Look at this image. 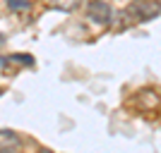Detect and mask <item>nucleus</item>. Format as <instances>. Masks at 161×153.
<instances>
[{"label":"nucleus","mask_w":161,"mask_h":153,"mask_svg":"<svg viewBox=\"0 0 161 153\" xmlns=\"http://www.w3.org/2000/svg\"><path fill=\"white\" fill-rule=\"evenodd\" d=\"M5 46V38H3V33H0V48Z\"/></svg>","instance_id":"nucleus-7"},{"label":"nucleus","mask_w":161,"mask_h":153,"mask_svg":"<svg viewBox=\"0 0 161 153\" xmlns=\"http://www.w3.org/2000/svg\"><path fill=\"white\" fill-rule=\"evenodd\" d=\"M7 7L12 12H29L31 10V0H7Z\"/></svg>","instance_id":"nucleus-3"},{"label":"nucleus","mask_w":161,"mask_h":153,"mask_svg":"<svg viewBox=\"0 0 161 153\" xmlns=\"http://www.w3.org/2000/svg\"><path fill=\"white\" fill-rule=\"evenodd\" d=\"M87 14H89V19L94 22V24L106 27V24H111L113 10H111V5H108L106 0H92V3L87 5Z\"/></svg>","instance_id":"nucleus-1"},{"label":"nucleus","mask_w":161,"mask_h":153,"mask_svg":"<svg viewBox=\"0 0 161 153\" xmlns=\"http://www.w3.org/2000/svg\"><path fill=\"white\" fill-rule=\"evenodd\" d=\"M0 153H17V151H14V148H10V146H3V148H0Z\"/></svg>","instance_id":"nucleus-5"},{"label":"nucleus","mask_w":161,"mask_h":153,"mask_svg":"<svg viewBox=\"0 0 161 153\" xmlns=\"http://www.w3.org/2000/svg\"><path fill=\"white\" fill-rule=\"evenodd\" d=\"M39 153H53V151H51V148H41Z\"/></svg>","instance_id":"nucleus-6"},{"label":"nucleus","mask_w":161,"mask_h":153,"mask_svg":"<svg viewBox=\"0 0 161 153\" xmlns=\"http://www.w3.org/2000/svg\"><path fill=\"white\" fill-rule=\"evenodd\" d=\"M132 10L140 19H154L161 12V3H156V0H135Z\"/></svg>","instance_id":"nucleus-2"},{"label":"nucleus","mask_w":161,"mask_h":153,"mask_svg":"<svg viewBox=\"0 0 161 153\" xmlns=\"http://www.w3.org/2000/svg\"><path fill=\"white\" fill-rule=\"evenodd\" d=\"M55 3H58L60 7H65V10H75V7L80 5L82 0H55Z\"/></svg>","instance_id":"nucleus-4"}]
</instances>
